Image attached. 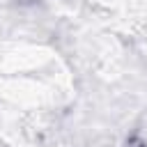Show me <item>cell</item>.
Wrapping results in <instances>:
<instances>
[{"label": "cell", "instance_id": "1", "mask_svg": "<svg viewBox=\"0 0 147 147\" xmlns=\"http://www.w3.org/2000/svg\"><path fill=\"white\" fill-rule=\"evenodd\" d=\"M21 2H32V0H21Z\"/></svg>", "mask_w": 147, "mask_h": 147}]
</instances>
